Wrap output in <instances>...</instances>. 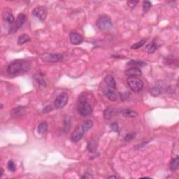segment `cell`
Wrapping results in <instances>:
<instances>
[{
  "instance_id": "obj_9",
  "label": "cell",
  "mask_w": 179,
  "mask_h": 179,
  "mask_svg": "<svg viewBox=\"0 0 179 179\" xmlns=\"http://www.w3.org/2000/svg\"><path fill=\"white\" fill-rule=\"evenodd\" d=\"M85 134L84 130L83 129L82 126H79L74 130V131L73 132L72 134V141L74 142H78L81 139L83 138V135Z\"/></svg>"
},
{
  "instance_id": "obj_20",
  "label": "cell",
  "mask_w": 179,
  "mask_h": 179,
  "mask_svg": "<svg viewBox=\"0 0 179 179\" xmlns=\"http://www.w3.org/2000/svg\"><path fill=\"white\" fill-rule=\"evenodd\" d=\"M81 126H82L83 129L84 130L85 132H88V130H90L92 127H93V122L91 120L87 119L86 120L83 121V125Z\"/></svg>"
},
{
  "instance_id": "obj_8",
  "label": "cell",
  "mask_w": 179,
  "mask_h": 179,
  "mask_svg": "<svg viewBox=\"0 0 179 179\" xmlns=\"http://www.w3.org/2000/svg\"><path fill=\"white\" fill-rule=\"evenodd\" d=\"M68 95L66 93H62L58 95L56 97L55 100V103H54V106L56 109H62L63 108L66 104L68 102Z\"/></svg>"
},
{
  "instance_id": "obj_19",
  "label": "cell",
  "mask_w": 179,
  "mask_h": 179,
  "mask_svg": "<svg viewBox=\"0 0 179 179\" xmlns=\"http://www.w3.org/2000/svg\"><path fill=\"white\" fill-rule=\"evenodd\" d=\"M178 165H179V158L178 156H176V157L173 158V159L171 161V162H170L169 167L171 171H176V170L178 169Z\"/></svg>"
},
{
  "instance_id": "obj_16",
  "label": "cell",
  "mask_w": 179,
  "mask_h": 179,
  "mask_svg": "<svg viewBox=\"0 0 179 179\" xmlns=\"http://www.w3.org/2000/svg\"><path fill=\"white\" fill-rule=\"evenodd\" d=\"M104 81L109 88H112V89H116V81H115L114 78L112 76L108 75L106 76L105 79H104Z\"/></svg>"
},
{
  "instance_id": "obj_4",
  "label": "cell",
  "mask_w": 179,
  "mask_h": 179,
  "mask_svg": "<svg viewBox=\"0 0 179 179\" xmlns=\"http://www.w3.org/2000/svg\"><path fill=\"white\" fill-rule=\"evenodd\" d=\"M129 88L134 92H139L143 89V82L137 77H129L127 79Z\"/></svg>"
},
{
  "instance_id": "obj_25",
  "label": "cell",
  "mask_w": 179,
  "mask_h": 179,
  "mask_svg": "<svg viewBox=\"0 0 179 179\" xmlns=\"http://www.w3.org/2000/svg\"><path fill=\"white\" fill-rule=\"evenodd\" d=\"M146 39L141 40V41H139V42L133 44L132 46V49H138V48H139L141 46H143V45L146 43Z\"/></svg>"
},
{
  "instance_id": "obj_7",
  "label": "cell",
  "mask_w": 179,
  "mask_h": 179,
  "mask_svg": "<svg viewBox=\"0 0 179 179\" xmlns=\"http://www.w3.org/2000/svg\"><path fill=\"white\" fill-rule=\"evenodd\" d=\"M32 14L41 21H44L48 15V9L45 6H38L33 10Z\"/></svg>"
},
{
  "instance_id": "obj_1",
  "label": "cell",
  "mask_w": 179,
  "mask_h": 179,
  "mask_svg": "<svg viewBox=\"0 0 179 179\" xmlns=\"http://www.w3.org/2000/svg\"><path fill=\"white\" fill-rule=\"evenodd\" d=\"M29 69V64L25 61H14L7 67V72L11 75L18 74L20 72H27Z\"/></svg>"
},
{
  "instance_id": "obj_36",
  "label": "cell",
  "mask_w": 179,
  "mask_h": 179,
  "mask_svg": "<svg viewBox=\"0 0 179 179\" xmlns=\"http://www.w3.org/2000/svg\"><path fill=\"white\" fill-rule=\"evenodd\" d=\"M1 175H0V176H2L3 173H4V170H3V168H1Z\"/></svg>"
},
{
  "instance_id": "obj_2",
  "label": "cell",
  "mask_w": 179,
  "mask_h": 179,
  "mask_svg": "<svg viewBox=\"0 0 179 179\" xmlns=\"http://www.w3.org/2000/svg\"><path fill=\"white\" fill-rule=\"evenodd\" d=\"M78 111L81 116L86 117V116H89L92 114L93 107L86 99L81 97L80 99L79 103L78 104Z\"/></svg>"
},
{
  "instance_id": "obj_10",
  "label": "cell",
  "mask_w": 179,
  "mask_h": 179,
  "mask_svg": "<svg viewBox=\"0 0 179 179\" xmlns=\"http://www.w3.org/2000/svg\"><path fill=\"white\" fill-rule=\"evenodd\" d=\"M69 38H70L71 43L74 45L81 44L83 41V36L77 32H71Z\"/></svg>"
},
{
  "instance_id": "obj_28",
  "label": "cell",
  "mask_w": 179,
  "mask_h": 179,
  "mask_svg": "<svg viewBox=\"0 0 179 179\" xmlns=\"http://www.w3.org/2000/svg\"><path fill=\"white\" fill-rule=\"evenodd\" d=\"M7 167L8 169V170L11 171V172H14L15 171V170H16V166H15L14 162H13V160H10L9 162H8Z\"/></svg>"
},
{
  "instance_id": "obj_32",
  "label": "cell",
  "mask_w": 179,
  "mask_h": 179,
  "mask_svg": "<svg viewBox=\"0 0 179 179\" xmlns=\"http://www.w3.org/2000/svg\"><path fill=\"white\" fill-rule=\"evenodd\" d=\"M95 143H93V141H91L90 143L88 144V150H89L90 152H94L96 148L95 146Z\"/></svg>"
},
{
  "instance_id": "obj_31",
  "label": "cell",
  "mask_w": 179,
  "mask_h": 179,
  "mask_svg": "<svg viewBox=\"0 0 179 179\" xmlns=\"http://www.w3.org/2000/svg\"><path fill=\"white\" fill-rule=\"evenodd\" d=\"M138 1H127V5L130 8H133L137 6V4H138Z\"/></svg>"
},
{
  "instance_id": "obj_21",
  "label": "cell",
  "mask_w": 179,
  "mask_h": 179,
  "mask_svg": "<svg viewBox=\"0 0 179 179\" xmlns=\"http://www.w3.org/2000/svg\"><path fill=\"white\" fill-rule=\"evenodd\" d=\"M25 107H21V106L15 108V109H13L11 111V115L13 116H15V117H18V116L22 114V113L25 111Z\"/></svg>"
},
{
  "instance_id": "obj_22",
  "label": "cell",
  "mask_w": 179,
  "mask_h": 179,
  "mask_svg": "<svg viewBox=\"0 0 179 179\" xmlns=\"http://www.w3.org/2000/svg\"><path fill=\"white\" fill-rule=\"evenodd\" d=\"M30 41V37L27 34H22L20 35L18 39V45L21 46V45L25 44V43L29 42Z\"/></svg>"
},
{
  "instance_id": "obj_15",
  "label": "cell",
  "mask_w": 179,
  "mask_h": 179,
  "mask_svg": "<svg viewBox=\"0 0 179 179\" xmlns=\"http://www.w3.org/2000/svg\"><path fill=\"white\" fill-rule=\"evenodd\" d=\"M162 89H164V86L162 84H156L155 86H154L152 89H150V93L153 96H158V95L162 92Z\"/></svg>"
},
{
  "instance_id": "obj_12",
  "label": "cell",
  "mask_w": 179,
  "mask_h": 179,
  "mask_svg": "<svg viewBox=\"0 0 179 179\" xmlns=\"http://www.w3.org/2000/svg\"><path fill=\"white\" fill-rule=\"evenodd\" d=\"M125 74L129 77H137V76H141L142 72L140 68H138V67H132L125 71Z\"/></svg>"
},
{
  "instance_id": "obj_26",
  "label": "cell",
  "mask_w": 179,
  "mask_h": 179,
  "mask_svg": "<svg viewBox=\"0 0 179 179\" xmlns=\"http://www.w3.org/2000/svg\"><path fill=\"white\" fill-rule=\"evenodd\" d=\"M151 6H152V4H151V2H150V1H143V13H147V12L150 10Z\"/></svg>"
},
{
  "instance_id": "obj_29",
  "label": "cell",
  "mask_w": 179,
  "mask_h": 179,
  "mask_svg": "<svg viewBox=\"0 0 179 179\" xmlns=\"http://www.w3.org/2000/svg\"><path fill=\"white\" fill-rule=\"evenodd\" d=\"M135 137H136V134L135 133L127 134L125 137V140L126 141H130L132 140L133 139H134Z\"/></svg>"
},
{
  "instance_id": "obj_24",
  "label": "cell",
  "mask_w": 179,
  "mask_h": 179,
  "mask_svg": "<svg viewBox=\"0 0 179 179\" xmlns=\"http://www.w3.org/2000/svg\"><path fill=\"white\" fill-rule=\"evenodd\" d=\"M48 127V123H47V122L43 121V122L40 123L39 125L38 126V132L39 134H43L47 131Z\"/></svg>"
},
{
  "instance_id": "obj_11",
  "label": "cell",
  "mask_w": 179,
  "mask_h": 179,
  "mask_svg": "<svg viewBox=\"0 0 179 179\" xmlns=\"http://www.w3.org/2000/svg\"><path fill=\"white\" fill-rule=\"evenodd\" d=\"M2 18L3 20H4L5 22L10 24V25H12L15 21L14 16H13V15L12 14L11 10L7 9V8H6V9L3 11Z\"/></svg>"
},
{
  "instance_id": "obj_5",
  "label": "cell",
  "mask_w": 179,
  "mask_h": 179,
  "mask_svg": "<svg viewBox=\"0 0 179 179\" xmlns=\"http://www.w3.org/2000/svg\"><path fill=\"white\" fill-rule=\"evenodd\" d=\"M25 20L26 15L24 14V13H20V14H18L16 20H15L14 22H13L11 27H10L9 31H8L10 34H13V33L16 32L23 25Z\"/></svg>"
},
{
  "instance_id": "obj_34",
  "label": "cell",
  "mask_w": 179,
  "mask_h": 179,
  "mask_svg": "<svg viewBox=\"0 0 179 179\" xmlns=\"http://www.w3.org/2000/svg\"><path fill=\"white\" fill-rule=\"evenodd\" d=\"M65 130L66 132H68L69 130V127H70V121L69 119H67V121L66 120L65 122Z\"/></svg>"
},
{
  "instance_id": "obj_35",
  "label": "cell",
  "mask_w": 179,
  "mask_h": 179,
  "mask_svg": "<svg viewBox=\"0 0 179 179\" xmlns=\"http://www.w3.org/2000/svg\"><path fill=\"white\" fill-rule=\"evenodd\" d=\"M108 178H117L116 176H111L108 177Z\"/></svg>"
},
{
  "instance_id": "obj_17",
  "label": "cell",
  "mask_w": 179,
  "mask_h": 179,
  "mask_svg": "<svg viewBox=\"0 0 179 179\" xmlns=\"http://www.w3.org/2000/svg\"><path fill=\"white\" fill-rule=\"evenodd\" d=\"M157 48L158 46L157 43L154 42V41H153V42L148 43V44L146 46V51L148 53L151 54L155 53V50H157Z\"/></svg>"
},
{
  "instance_id": "obj_30",
  "label": "cell",
  "mask_w": 179,
  "mask_h": 179,
  "mask_svg": "<svg viewBox=\"0 0 179 179\" xmlns=\"http://www.w3.org/2000/svg\"><path fill=\"white\" fill-rule=\"evenodd\" d=\"M111 128L113 131L116 132H119V126L116 123H113L111 125Z\"/></svg>"
},
{
  "instance_id": "obj_6",
  "label": "cell",
  "mask_w": 179,
  "mask_h": 179,
  "mask_svg": "<svg viewBox=\"0 0 179 179\" xmlns=\"http://www.w3.org/2000/svg\"><path fill=\"white\" fill-rule=\"evenodd\" d=\"M41 60L46 62H59L64 60V55L60 53H46L41 56Z\"/></svg>"
},
{
  "instance_id": "obj_3",
  "label": "cell",
  "mask_w": 179,
  "mask_h": 179,
  "mask_svg": "<svg viewBox=\"0 0 179 179\" xmlns=\"http://www.w3.org/2000/svg\"><path fill=\"white\" fill-rule=\"evenodd\" d=\"M97 26L99 29L102 31H108L113 27V22L110 17L108 15H101L97 21Z\"/></svg>"
},
{
  "instance_id": "obj_33",
  "label": "cell",
  "mask_w": 179,
  "mask_h": 179,
  "mask_svg": "<svg viewBox=\"0 0 179 179\" xmlns=\"http://www.w3.org/2000/svg\"><path fill=\"white\" fill-rule=\"evenodd\" d=\"M120 99L122 101L126 100L129 97V95L128 93H120Z\"/></svg>"
},
{
  "instance_id": "obj_27",
  "label": "cell",
  "mask_w": 179,
  "mask_h": 179,
  "mask_svg": "<svg viewBox=\"0 0 179 179\" xmlns=\"http://www.w3.org/2000/svg\"><path fill=\"white\" fill-rule=\"evenodd\" d=\"M111 115H112V109L110 107L107 108L104 112V117L105 119L109 120L111 117Z\"/></svg>"
},
{
  "instance_id": "obj_23",
  "label": "cell",
  "mask_w": 179,
  "mask_h": 179,
  "mask_svg": "<svg viewBox=\"0 0 179 179\" xmlns=\"http://www.w3.org/2000/svg\"><path fill=\"white\" fill-rule=\"evenodd\" d=\"M123 115L125 117H130V118H134L137 116V113L136 111L131 110V109H125L123 111Z\"/></svg>"
},
{
  "instance_id": "obj_18",
  "label": "cell",
  "mask_w": 179,
  "mask_h": 179,
  "mask_svg": "<svg viewBox=\"0 0 179 179\" xmlns=\"http://www.w3.org/2000/svg\"><path fill=\"white\" fill-rule=\"evenodd\" d=\"M127 65L130 66V67H138V68H140V67H143L144 66L146 65V64L144 63L143 62L141 61H137V60H131V61L128 62L127 63Z\"/></svg>"
},
{
  "instance_id": "obj_14",
  "label": "cell",
  "mask_w": 179,
  "mask_h": 179,
  "mask_svg": "<svg viewBox=\"0 0 179 179\" xmlns=\"http://www.w3.org/2000/svg\"><path fill=\"white\" fill-rule=\"evenodd\" d=\"M104 94L106 97L109 99V100L112 101V102H115L117 100V95L113 90L109 89V88H104L103 90Z\"/></svg>"
},
{
  "instance_id": "obj_13",
  "label": "cell",
  "mask_w": 179,
  "mask_h": 179,
  "mask_svg": "<svg viewBox=\"0 0 179 179\" xmlns=\"http://www.w3.org/2000/svg\"><path fill=\"white\" fill-rule=\"evenodd\" d=\"M34 79L36 80V81L39 83L40 86L43 87H46V81L45 79V76L41 72H36L35 74L34 75Z\"/></svg>"
}]
</instances>
